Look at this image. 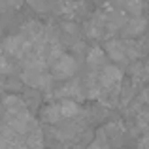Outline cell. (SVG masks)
<instances>
[{
  "label": "cell",
  "instance_id": "1",
  "mask_svg": "<svg viewBox=\"0 0 149 149\" xmlns=\"http://www.w3.org/2000/svg\"><path fill=\"white\" fill-rule=\"evenodd\" d=\"M53 76L55 77H70L74 72H76V61L68 55H58L53 62Z\"/></svg>",
  "mask_w": 149,
  "mask_h": 149
},
{
  "label": "cell",
  "instance_id": "2",
  "mask_svg": "<svg viewBox=\"0 0 149 149\" xmlns=\"http://www.w3.org/2000/svg\"><path fill=\"white\" fill-rule=\"evenodd\" d=\"M2 106H4V113H19V111L29 109L26 102L23 98H19L17 95H6L2 98Z\"/></svg>",
  "mask_w": 149,
  "mask_h": 149
},
{
  "label": "cell",
  "instance_id": "3",
  "mask_svg": "<svg viewBox=\"0 0 149 149\" xmlns=\"http://www.w3.org/2000/svg\"><path fill=\"white\" fill-rule=\"evenodd\" d=\"M119 79H121V72L119 70H117L115 66H106V68L102 70V76H100V87L113 89Z\"/></svg>",
  "mask_w": 149,
  "mask_h": 149
},
{
  "label": "cell",
  "instance_id": "4",
  "mask_svg": "<svg viewBox=\"0 0 149 149\" xmlns=\"http://www.w3.org/2000/svg\"><path fill=\"white\" fill-rule=\"evenodd\" d=\"M25 147L26 149H42V147H44V136H42V130L38 127L32 128L30 132H26Z\"/></svg>",
  "mask_w": 149,
  "mask_h": 149
},
{
  "label": "cell",
  "instance_id": "5",
  "mask_svg": "<svg viewBox=\"0 0 149 149\" xmlns=\"http://www.w3.org/2000/svg\"><path fill=\"white\" fill-rule=\"evenodd\" d=\"M42 119H44L45 123H57V121L62 119L58 102H57V104H49V106H45V108L42 109Z\"/></svg>",
  "mask_w": 149,
  "mask_h": 149
},
{
  "label": "cell",
  "instance_id": "6",
  "mask_svg": "<svg viewBox=\"0 0 149 149\" xmlns=\"http://www.w3.org/2000/svg\"><path fill=\"white\" fill-rule=\"evenodd\" d=\"M58 108H61L62 119H70V117H74L77 111H79V106H77L74 100H61L58 102Z\"/></svg>",
  "mask_w": 149,
  "mask_h": 149
},
{
  "label": "cell",
  "instance_id": "7",
  "mask_svg": "<svg viewBox=\"0 0 149 149\" xmlns=\"http://www.w3.org/2000/svg\"><path fill=\"white\" fill-rule=\"evenodd\" d=\"M142 6H143V0H127V8L136 17H140V13H142Z\"/></svg>",
  "mask_w": 149,
  "mask_h": 149
},
{
  "label": "cell",
  "instance_id": "8",
  "mask_svg": "<svg viewBox=\"0 0 149 149\" xmlns=\"http://www.w3.org/2000/svg\"><path fill=\"white\" fill-rule=\"evenodd\" d=\"M102 57H104V53H102L100 47H95L91 51V55H89V62L91 64H100L102 62Z\"/></svg>",
  "mask_w": 149,
  "mask_h": 149
},
{
  "label": "cell",
  "instance_id": "9",
  "mask_svg": "<svg viewBox=\"0 0 149 149\" xmlns=\"http://www.w3.org/2000/svg\"><path fill=\"white\" fill-rule=\"evenodd\" d=\"M89 149H106L104 146H102V142H100V140H96V142L95 143H93V146L91 147H89Z\"/></svg>",
  "mask_w": 149,
  "mask_h": 149
}]
</instances>
